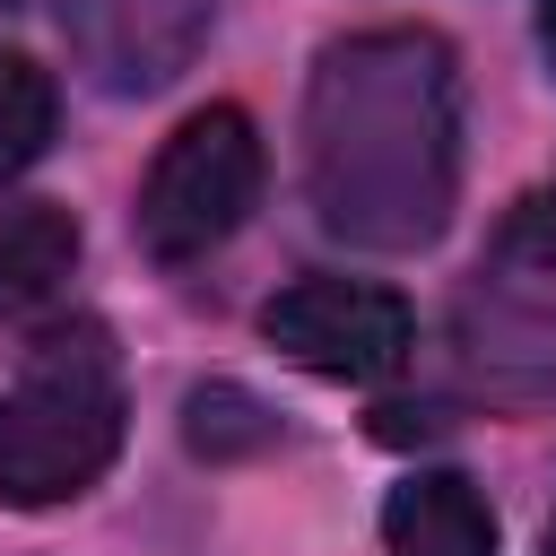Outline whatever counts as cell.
<instances>
[{"label":"cell","instance_id":"obj_1","mask_svg":"<svg viewBox=\"0 0 556 556\" xmlns=\"http://www.w3.org/2000/svg\"><path fill=\"white\" fill-rule=\"evenodd\" d=\"M321 226L356 243H426L452 200V61L434 35H365L321 61L313 96Z\"/></svg>","mask_w":556,"mask_h":556},{"label":"cell","instance_id":"obj_2","mask_svg":"<svg viewBox=\"0 0 556 556\" xmlns=\"http://www.w3.org/2000/svg\"><path fill=\"white\" fill-rule=\"evenodd\" d=\"M122 452V374L96 321L52 330L0 391V504L43 513L87 495Z\"/></svg>","mask_w":556,"mask_h":556},{"label":"cell","instance_id":"obj_3","mask_svg":"<svg viewBox=\"0 0 556 556\" xmlns=\"http://www.w3.org/2000/svg\"><path fill=\"white\" fill-rule=\"evenodd\" d=\"M261 200V139L243 104H200L139 182V243L148 261H200L226 243Z\"/></svg>","mask_w":556,"mask_h":556},{"label":"cell","instance_id":"obj_4","mask_svg":"<svg viewBox=\"0 0 556 556\" xmlns=\"http://www.w3.org/2000/svg\"><path fill=\"white\" fill-rule=\"evenodd\" d=\"M261 339L321 382H382L417 348V313L374 278H295L261 304Z\"/></svg>","mask_w":556,"mask_h":556},{"label":"cell","instance_id":"obj_5","mask_svg":"<svg viewBox=\"0 0 556 556\" xmlns=\"http://www.w3.org/2000/svg\"><path fill=\"white\" fill-rule=\"evenodd\" d=\"M382 539H391V556H495V513L469 478L417 469L382 504Z\"/></svg>","mask_w":556,"mask_h":556},{"label":"cell","instance_id":"obj_6","mask_svg":"<svg viewBox=\"0 0 556 556\" xmlns=\"http://www.w3.org/2000/svg\"><path fill=\"white\" fill-rule=\"evenodd\" d=\"M78 261V217L52 200H9L0 208V321H17L26 304H43Z\"/></svg>","mask_w":556,"mask_h":556},{"label":"cell","instance_id":"obj_7","mask_svg":"<svg viewBox=\"0 0 556 556\" xmlns=\"http://www.w3.org/2000/svg\"><path fill=\"white\" fill-rule=\"evenodd\" d=\"M52 122H61L52 78H43L26 52H0V182L26 174V165L52 148Z\"/></svg>","mask_w":556,"mask_h":556},{"label":"cell","instance_id":"obj_8","mask_svg":"<svg viewBox=\"0 0 556 556\" xmlns=\"http://www.w3.org/2000/svg\"><path fill=\"white\" fill-rule=\"evenodd\" d=\"M252 443H269V417H261V400H243L235 382H217V391H191V452H252Z\"/></svg>","mask_w":556,"mask_h":556},{"label":"cell","instance_id":"obj_9","mask_svg":"<svg viewBox=\"0 0 556 556\" xmlns=\"http://www.w3.org/2000/svg\"><path fill=\"white\" fill-rule=\"evenodd\" d=\"M513 252H530V261L556 269V191H539V200L513 217Z\"/></svg>","mask_w":556,"mask_h":556},{"label":"cell","instance_id":"obj_10","mask_svg":"<svg viewBox=\"0 0 556 556\" xmlns=\"http://www.w3.org/2000/svg\"><path fill=\"white\" fill-rule=\"evenodd\" d=\"M539 43H547V61H556V0L539 9Z\"/></svg>","mask_w":556,"mask_h":556},{"label":"cell","instance_id":"obj_11","mask_svg":"<svg viewBox=\"0 0 556 556\" xmlns=\"http://www.w3.org/2000/svg\"><path fill=\"white\" fill-rule=\"evenodd\" d=\"M547 556H556V521H547Z\"/></svg>","mask_w":556,"mask_h":556},{"label":"cell","instance_id":"obj_12","mask_svg":"<svg viewBox=\"0 0 556 556\" xmlns=\"http://www.w3.org/2000/svg\"><path fill=\"white\" fill-rule=\"evenodd\" d=\"M0 9H9V0H0Z\"/></svg>","mask_w":556,"mask_h":556}]
</instances>
